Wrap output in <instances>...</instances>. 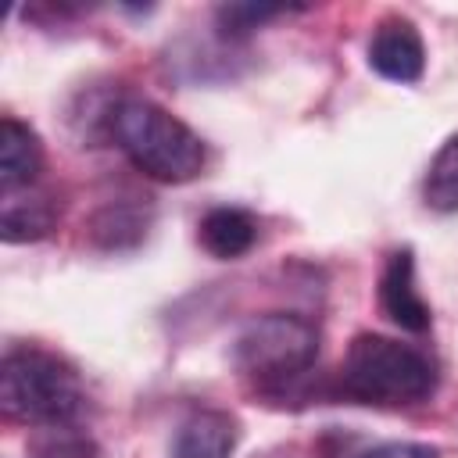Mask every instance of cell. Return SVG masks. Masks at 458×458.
I'll list each match as a JSON object with an SVG mask.
<instances>
[{"mask_svg":"<svg viewBox=\"0 0 458 458\" xmlns=\"http://www.w3.org/2000/svg\"><path fill=\"white\" fill-rule=\"evenodd\" d=\"M111 136L122 154L157 182H190L204 172L200 136L154 100L129 97L111 111Z\"/></svg>","mask_w":458,"mask_h":458,"instance_id":"obj_1","label":"cell"},{"mask_svg":"<svg viewBox=\"0 0 458 458\" xmlns=\"http://www.w3.org/2000/svg\"><path fill=\"white\" fill-rule=\"evenodd\" d=\"M340 386L347 397L376 408L419 404L437 390V365L411 344L358 333L340 365Z\"/></svg>","mask_w":458,"mask_h":458,"instance_id":"obj_2","label":"cell"},{"mask_svg":"<svg viewBox=\"0 0 458 458\" xmlns=\"http://www.w3.org/2000/svg\"><path fill=\"white\" fill-rule=\"evenodd\" d=\"M0 404L11 419L32 426H68L82 404V383L68 361L39 347H11L0 361Z\"/></svg>","mask_w":458,"mask_h":458,"instance_id":"obj_3","label":"cell"},{"mask_svg":"<svg viewBox=\"0 0 458 458\" xmlns=\"http://www.w3.org/2000/svg\"><path fill=\"white\" fill-rule=\"evenodd\" d=\"M318 358V329L290 311H268L236 336V369L261 390H283Z\"/></svg>","mask_w":458,"mask_h":458,"instance_id":"obj_4","label":"cell"},{"mask_svg":"<svg viewBox=\"0 0 458 458\" xmlns=\"http://www.w3.org/2000/svg\"><path fill=\"white\" fill-rule=\"evenodd\" d=\"M369 64L390 82H415L426 68V47L408 18H383L369 39Z\"/></svg>","mask_w":458,"mask_h":458,"instance_id":"obj_5","label":"cell"},{"mask_svg":"<svg viewBox=\"0 0 458 458\" xmlns=\"http://www.w3.org/2000/svg\"><path fill=\"white\" fill-rule=\"evenodd\" d=\"M379 304L383 311L408 333H422L429 329V304L415 286V261L411 250H394L383 279H379Z\"/></svg>","mask_w":458,"mask_h":458,"instance_id":"obj_6","label":"cell"},{"mask_svg":"<svg viewBox=\"0 0 458 458\" xmlns=\"http://www.w3.org/2000/svg\"><path fill=\"white\" fill-rule=\"evenodd\" d=\"M240 429L229 411L200 408L186 415L172 440V458H229L236 451Z\"/></svg>","mask_w":458,"mask_h":458,"instance_id":"obj_7","label":"cell"},{"mask_svg":"<svg viewBox=\"0 0 458 458\" xmlns=\"http://www.w3.org/2000/svg\"><path fill=\"white\" fill-rule=\"evenodd\" d=\"M39 168H43L39 136L25 122L7 114L0 122V190H4V197L18 193V190H29L36 182Z\"/></svg>","mask_w":458,"mask_h":458,"instance_id":"obj_8","label":"cell"},{"mask_svg":"<svg viewBox=\"0 0 458 458\" xmlns=\"http://www.w3.org/2000/svg\"><path fill=\"white\" fill-rule=\"evenodd\" d=\"M197 236H200V243H204L208 254L233 261V258H240V254H247L254 247V240H258V218L250 211H243V208H211L200 218Z\"/></svg>","mask_w":458,"mask_h":458,"instance_id":"obj_9","label":"cell"},{"mask_svg":"<svg viewBox=\"0 0 458 458\" xmlns=\"http://www.w3.org/2000/svg\"><path fill=\"white\" fill-rule=\"evenodd\" d=\"M422 200L433 211H458V132L444 140V147L433 154L426 179H422Z\"/></svg>","mask_w":458,"mask_h":458,"instance_id":"obj_10","label":"cell"},{"mask_svg":"<svg viewBox=\"0 0 458 458\" xmlns=\"http://www.w3.org/2000/svg\"><path fill=\"white\" fill-rule=\"evenodd\" d=\"M54 204L50 197H32V200H4V215H0V236L7 243H21V240H39L50 233L54 225Z\"/></svg>","mask_w":458,"mask_h":458,"instance_id":"obj_11","label":"cell"},{"mask_svg":"<svg viewBox=\"0 0 458 458\" xmlns=\"http://www.w3.org/2000/svg\"><path fill=\"white\" fill-rule=\"evenodd\" d=\"M147 233V222L125 208V204H107L97 218H93V236L104 243V247H129L136 243L140 236Z\"/></svg>","mask_w":458,"mask_h":458,"instance_id":"obj_12","label":"cell"},{"mask_svg":"<svg viewBox=\"0 0 458 458\" xmlns=\"http://www.w3.org/2000/svg\"><path fill=\"white\" fill-rule=\"evenodd\" d=\"M286 11H290V7L225 4V7H218V25H222V32H225V36H243V32H250V29H258V25H265V21L279 18V14H286Z\"/></svg>","mask_w":458,"mask_h":458,"instance_id":"obj_13","label":"cell"},{"mask_svg":"<svg viewBox=\"0 0 458 458\" xmlns=\"http://www.w3.org/2000/svg\"><path fill=\"white\" fill-rule=\"evenodd\" d=\"M358 458H437V447L429 444H411V440H394V444H379L361 451Z\"/></svg>","mask_w":458,"mask_h":458,"instance_id":"obj_14","label":"cell"}]
</instances>
